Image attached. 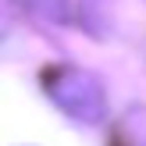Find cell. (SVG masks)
Instances as JSON below:
<instances>
[{"label": "cell", "instance_id": "6da1fadb", "mask_svg": "<svg viewBox=\"0 0 146 146\" xmlns=\"http://www.w3.org/2000/svg\"><path fill=\"white\" fill-rule=\"evenodd\" d=\"M50 96L68 114H75V118H82V121H96L100 114H104V93H100V86L93 82L89 75H82V71H64L57 82H50Z\"/></svg>", "mask_w": 146, "mask_h": 146}]
</instances>
